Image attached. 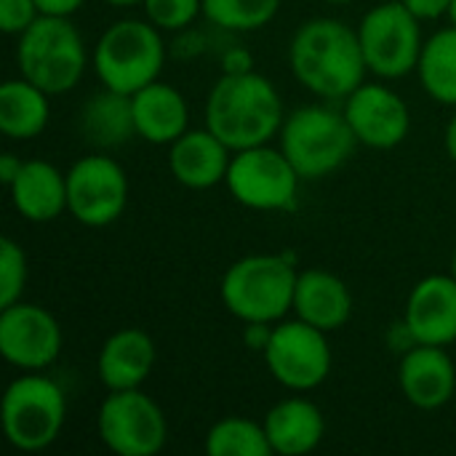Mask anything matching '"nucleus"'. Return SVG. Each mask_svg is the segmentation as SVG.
Instances as JSON below:
<instances>
[{"label":"nucleus","mask_w":456,"mask_h":456,"mask_svg":"<svg viewBox=\"0 0 456 456\" xmlns=\"http://www.w3.org/2000/svg\"><path fill=\"white\" fill-rule=\"evenodd\" d=\"M254 69V56L246 48H230L222 56V72L238 75V72H251Z\"/></svg>","instance_id":"33"},{"label":"nucleus","mask_w":456,"mask_h":456,"mask_svg":"<svg viewBox=\"0 0 456 456\" xmlns=\"http://www.w3.org/2000/svg\"><path fill=\"white\" fill-rule=\"evenodd\" d=\"M40 16H72L86 0H35Z\"/></svg>","instance_id":"35"},{"label":"nucleus","mask_w":456,"mask_h":456,"mask_svg":"<svg viewBox=\"0 0 456 456\" xmlns=\"http://www.w3.org/2000/svg\"><path fill=\"white\" fill-rule=\"evenodd\" d=\"M297 278L291 254H248L227 267L219 297L243 323H281L294 310Z\"/></svg>","instance_id":"3"},{"label":"nucleus","mask_w":456,"mask_h":456,"mask_svg":"<svg viewBox=\"0 0 456 456\" xmlns=\"http://www.w3.org/2000/svg\"><path fill=\"white\" fill-rule=\"evenodd\" d=\"M203 452L208 456H270L273 446L265 425L246 417H224L206 433Z\"/></svg>","instance_id":"26"},{"label":"nucleus","mask_w":456,"mask_h":456,"mask_svg":"<svg viewBox=\"0 0 456 456\" xmlns=\"http://www.w3.org/2000/svg\"><path fill=\"white\" fill-rule=\"evenodd\" d=\"M289 64L294 77L321 99H347L369 72L358 29L329 16L310 19L294 32Z\"/></svg>","instance_id":"1"},{"label":"nucleus","mask_w":456,"mask_h":456,"mask_svg":"<svg viewBox=\"0 0 456 456\" xmlns=\"http://www.w3.org/2000/svg\"><path fill=\"white\" fill-rule=\"evenodd\" d=\"M449 19H452V24H456V0H452V8H449Z\"/></svg>","instance_id":"39"},{"label":"nucleus","mask_w":456,"mask_h":456,"mask_svg":"<svg viewBox=\"0 0 456 456\" xmlns=\"http://www.w3.org/2000/svg\"><path fill=\"white\" fill-rule=\"evenodd\" d=\"M358 40L369 72L382 80L414 72L425 45L419 19L401 0L374 5L358 24Z\"/></svg>","instance_id":"8"},{"label":"nucleus","mask_w":456,"mask_h":456,"mask_svg":"<svg viewBox=\"0 0 456 456\" xmlns=\"http://www.w3.org/2000/svg\"><path fill=\"white\" fill-rule=\"evenodd\" d=\"M13 208L29 222H53L67 211V174L48 160H24L8 187Z\"/></svg>","instance_id":"22"},{"label":"nucleus","mask_w":456,"mask_h":456,"mask_svg":"<svg viewBox=\"0 0 456 456\" xmlns=\"http://www.w3.org/2000/svg\"><path fill=\"white\" fill-rule=\"evenodd\" d=\"M444 144H446V152H449V158L456 163V115L449 120V126H446V136H444Z\"/></svg>","instance_id":"37"},{"label":"nucleus","mask_w":456,"mask_h":456,"mask_svg":"<svg viewBox=\"0 0 456 456\" xmlns=\"http://www.w3.org/2000/svg\"><path fill=\"white\" fill-rule=\"evenodd\" d=\"M155 342L142 329H120L110 334L96 355V377L112 390H134L147 382L155 369Z\"/></svg>","instance_id":"18"},{"label":"nucleus","mask_w":456,"mask_h":456,"mask_svg":"<svg viewBox=\"0 0 456 456\" xmlns=\"http://www.w3.org/2000/svg\"><path fill=\"white\" fill-rule=\"evenodd\" d=\"M77 128L80 136L94 147L112 150L126 144L131 136H136L131 96L102 86V91H94L83 102L77 112Z\"/></svg>","instance_id":"23"},{"label":"nucleus","mask_w":456,"mask_h":456,"mask_svg":"<svg viewBox=\"0 0 456 456\" xmlns=\"http://www.w3.org/2000/svg\"><path fill=\"white\" fill-rule=\"evenodd\" d=\"M262 425L267 430L273 454L281 456L310 454L321 446L326 436V419L321 409L302 395L275 403Z\"/></svg>","instance_id":"21"},{"label":"nucleus","mask_w":456,"mask_h":456,"mask_svg":"<svg viewBox=\"0 0 456 456\" xmlns=\"http://www.w3.org/2000/svg\"><path fill=\"white\" fill-rule=\"evenodd\" d=\"M16 64L21 77L48 96H59L83 80L88 51L69 16H37L19 35Z\"/></svg>","instance_id":"5"},{"label":"nucleus","mask_w":456,"mask_h":456,"mask_svg":"<svg viewBox=\"0 0 456 456\" xmlns=\"http://www.w3.org/2000/svg\"><path fill=\"white\" fill-rule=\"evenodd\" d=\"M273 329H275V323H246V331H243L246 347L254 350V353H265L267 345H270Z\"/></svg>","instance_id":"32"},{"label":"nucleus","mask_w":456,"mask_h":456,"mask_svg":"<svg viewBox=\"0 0 456 456\" xmlns=\"http://www.w3.org/2000/svg\"><path fill=\"white\" fill-rule=\"evenodd\" d=\"M136 136L150 144H174L190 131V107L179 88L168 83H150L131 96Z\"/></svg>","instance_id":"20"},{"label":"nucleus","mask_w":456,"mask_h":456,"mask_svg":"<svg viewBox=\"0 0 456 456\" xmlns=\"http://www.w3.org/2000/svg\"><path fill=\"white\" fill-rule=\"evenodd\" d=\"M419 21H433L441 16H449L452 0H401Z\"/></svg>","instance_id":"31"},{"label":"nucleus","mask_w":456,"mask_h":456,"mask_svg":"<svg viewBox=\"0 0 456 456\" xmlns=\"http://www.w3.org/2000/svg\"><path fill=\"white\" fill-rule=\"evenodd\" d=\"M37 16L35 0H0V27L5 35H21Z\"/></svg>","instance_id":"30"},{"label":"nucleus","mask_w":456,"mask_h":456,"mask_svg":"<svg viewBox=\"0 0 456 456\" xmlns=\"http://www.w3.org/2000/svg\"><path fill=\"white\" fill-rule=\"evenodd\" d=\"M59 321L40 305L16 302L0 310V355L21 371H43L61 355Z\"/></svg>","instance_id":"13"},{"label":"nucleus","mask_w":456,"mask_h":456,"mask_svg":"<svg viewBox=\"0 0 456 456\" xmlns=\"http://www.w3.org/2000/svg\"><path fill=\"white\" fill-rule=\"evenodd\" d=\"M302 176L286 158V152L270 144L248 147L232 152L227 168V190L230 195L254 211H289L297 206Z\"/></svg>","instance_id":"10"},{"label":"nucleus","mask_w":456,"mask_h":456,"mask_svg":"<svg viewBox=\"0 0 456 456\" xmlns=\"http://www.w3.org/2000/svg\"><path fill=\"white\" fill-rule=\"evenodd\" d=\"M281 11V0H203V16L230 32H251L267 27Z\"/></svg>","instance_id":"27"},{"label":"nucleus","mask_w":456,"mask_h":456,"mask_svg":"<svg viewBox=\"0 0 456 456\" xmlns=\"http://www.w3.org/2000/svg\"><path fill=\"white\" fill-rule=\"evenodd\" d=\"M403 321L419 345L449 347L456 342V281L454 275L422 278L409 299Z\"/></svg>","instance_id":"16"},{"label":"nucleus","mask_w":456,"mask_h":456,"mask_svg":"<svg viewBox=\"0 0 456 456\" xmlns=\"http://www.w3.org/2000/svg\"><path fill=\"white\" fill-rule=\"evenodd\" d=\"M326 3H339L342 5V3H353V0H326Z\"/></svg>","instance_id":"41"},{"label":"nucleus","mask_w":456,"mask_h":456,"mask_svg":"<svg viewBox=\"0 0 456 456\" xmlns=\"http://www.w3.org/2000/svg\"><path fill=\"white\" fill-rule=\"evenodd\" d=\"M104 3H110V5H142V0H104Z\"/></svg>","instance_id":"38"},{"label":"nucleus","mask_w":456,"mask_h":456,"mask_svg":"<svg viewBox=\"0 0 456 456\" xmlns=\"http://www.w3.org/2000/svg\"><path fill=\"white\" fill-rule=\"evenodd\" d=\"M51 118L48 94L27 77L5 80L0 86V131L8 139L27 142L45 131Z\"/></svg>","instance_id":"24"},{"label":"nucleus","mask_w":456,"mask_h":456,"mask_svg":"<svg viewBox=\"0 0 456 456\" xmlns=\"http://www.w3.org/2000/svg\"><path fill=\"white\" fill-rule=\"evenodd\" d=\"M262 355L270 377L294 393L321 387L329 379L334 363L326 331L299 318L275 323L270 345Z\"/></svg>","instance_id":"11"},{"label":"nucleus","mask_w":456,"mask_h":456,"mask_svg":"<svg viewBox=\"0 0 456 456\" xmlns=\"http://www.w3.org/2000/svg\"><path fill=\"white\" fill-rule=\"evenodd\" d=\"M144 16L158 29H184L203 13V0H142Z\"/></svg>","instance_id":"29"},{"label":"nucleus","mask_w":456,"mask_h":456,"mask_svg":"<svg viewBox=\"0 0 456 456\" xmlns=\"http://www.w3.org/2000/svg\"><path fill=\"white\" fill-rule=\"evenodd\" d=\"M21 166H24L21 158H16L13 152H5V155L0 158V182H3L5 187H11V182L19 176Z\"/></svg>","instance_id":"36"},{"label":"nucleus","mask_w":456,"mask_h":456,"mask_svg":"<svg viewBox=\"0 0 456 456\" xmlns=\"http://www.w3.org/2000/svg\"><path fill=\"white\" fill-rule=\"evenodd\" d=\"M299 321L331 334L353 315V294L347 283L326 270H305L297 278L294 310Z\"/></svg>","instance_id":"19"},{"label":"nucleus","mask_w":456,"mask_h":456,"mask_svg":"<svg viewBox=\"0 0 456 456\" xmlns=\"http://www.w3.org/2000/svg\"><path fill=\"white\" fill-rule=\"evenodd\" d=\"M387 345L395 350V353H409L411 347H417L419 342L414 339V334H411V329H409V323L401 318L398 323H393V329L387 331Z\"/></svg>","instance_id":"34"},{"label":"nucleus","mask_w":456,"mask_h":456,"mask_svg":"<svg viewBox=\"0 0 456 456\" xmlns=\"http://www.w3.org/2000/svg\"><path fill=\"white\" fill-rule=\"evenodd\" d=\"M168 168L174 179L187 190H211L227 179L232 150L206 126L184 131L168 144Z\"/></svg>","instance_id":"17"},{"label":"nucleus","mask_w":456,"mask_h":456,"mask_svg":"<svg viewBox=\"0 0 456 456\" xmlns=\"http://www.w3.org/2000/svg\"><path fill=\"white\" fill-rule=\"evenodd\" d=\"M345 118L358 139L371 150H393L406 142L411 112L403 96L382 83H361L345 99Z\"/></svg>","instance_id":"14"},{"label":"nucleus","mask_w":456,"mask_h":456,"mask_svg":"<svg viewBox=\"0 0 456 456\" xmlns=\"http://www.w3.org/2000/svg\"><path fill=\"white\" fill-rule=\"evenodd\" d=\"M99 441L118 456H155L168 441L163 409L139 387L112 390L96 411Z\"/></svg>","instance_id":"9"},{"label":"nucleus","mask_w":456,"mask_h":456,"mask_svg":"<svg viewBox=\"0 0 456 456\" xmlns=\"http://www.w3.org/2000/svg\"><path fill=\"white\" fill-rule=\"evenodd\" d=\"M417 75L430 99L456 107V24L433 32L425 40Z\"/></svg>","instance_id":"25"},{"label":"nucleus","mask_w":456,"mask_h":456,"mask_svg":"<svg viewBox=\"0 0 456 456\" xmlns=\"http://www.w3.org/2000/svg\"><path fill=\"white\" fill-rule=\"evenodd\" d=\"M398 387L403 398L422 411L446 406L456 393V366L446 347L417 345L403 353L398 363Z\"/></svg>","instance_id":"15"},{"label":"nucleus","mask_w":456,"mask_h":456,"mask_svg":"<svg viewBox=\"0 0 456 456\" xmlns=\"http://www.w3.org/2000/svg\"><path fill=\"white\" fill-rule=\"evenodd\" d=\"M206 128L214 131L232 152L270 144L286 120L275 86L259 72L222 75L206 99Z\"/></svg>","instance_id":"2"},{"label":"nucleus","mask_w":456,"mask_h":456,"mask_svg":"<svg viewBox=\"0 0 456 456\" xmlns=\"http://www.w3.org/2000/svg\"><path fill=\"white\" fill-rule=\"evenodd\" d=\"M452 275H454V281H456V248H454V256H452Z\"/></svg>","instance_id":"40"},{"label":"nucleus","mask_w":456,"mask_h":456,"mask_svg":"<svg viewBox=\"0 0 456 456\" xmlns=\"http://www.w3.org/2000/svg\"><path fill=\"white\" fill-rule=\"evenodd\" d=\"M278 136L302 179H323L339 171L358 144L345 112L323 104H307L286 115Z\"/></svg>","instance_id":"6"},{"label":"nucleus","mask_w":456,"mask_h":456,"mask_svg":"<svg viewBox=\"0 0 456 456\" xmlns=\"http://www.w3.org/2000/svg\"><path fill=\"white\" fill-rule=\"evenodd\" d=\"M27 273L29 265L24 248L16 240L3 238L0 240V310L21 299L27 289Z\"/></svg>","instance_id":"28"},{"label":"nucleus","mask_w":456,"mask_h":456,"mask_svg":"<svg viewBox=\"0 0 456 456\" xmlns=\"http://www.w3.org/2000/svg\"><path fill=\"white\" fill-rule=\"evenodd\" d=\"M128 206V176L123 166L102 152L86 155L67 171V211L91 230L110 227Z\"/></svg>","instance_id":"12"},{"label":"nucleus","mask_w":456,"mask_h":456,"mask_svg":"<svg viewBox=\"0 0 456 456\" xmlns=\"http://www.w3.org/2000/svg\"><path fill=\"white\" fill-rule=\"evenodd\" d=\"M67 398L64 390L43 371H24L3 395V430L13 449L43 452L64 430Z\"/></svg>","instance_id":"7"},{"label":"nucleus","mask_w":456,"mask_h":456,"mask_svg":"<svg viewBox=\"0 0 456 456\" xmlns=\"http://www.w3.org/2000/svg\"><path fill=\"white\" fill-rule=\"evenodd\" d=\"M163 29L150 19H120L110 24L91 53L94 72L102 86L134 96L144 86L160 80L166 64Z\"/></svg>","instance_id":"4"}]
</instances>
